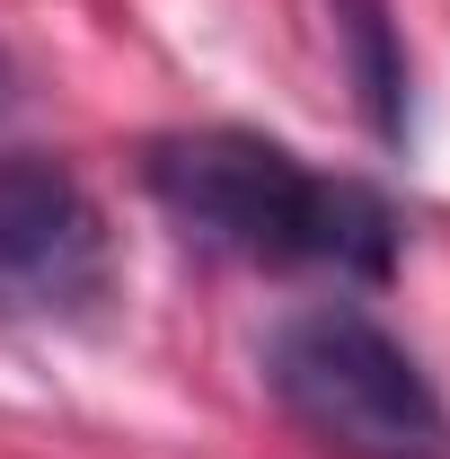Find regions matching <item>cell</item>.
<instances>
[{
  "label": "cell",
  "instance_id": "cell-2",
  "mask_svg": "<svg viewBox=\"0 0 450 459\" xmlns=\"http://www.w3.org/2000/svg\"><path fill=\"white\" fill-rule=\"evenodd\" d=\"M265 389L336 459H450V406L433 371L353 300H318L282 318L265 336Z\"/></svg>",
  "mask_w": 450,
  "mask_h": 459
},
{
  "label": "cell",
  "instance_id": "cell-5",
  "mask_svg": "<svg viewBox=\"0 0 450 459\" xmlns=\"http://www.w3.org/2000/svg\"><path fill=\"white\" fill-rule=\"evenodd\" d=\"M18 107V71H9V54H0V115Z\"/></svg>",
  "mask_w": 450,
  "mask_h": 459
},
{
  "label": "cell",
  "instance_id": "cell-1",
  "mask_svg": "<svg viewBox=\"0 0 450 459\" xmlns=\"http://www.w3.org/2000/svg\"><path fill=\"white\" fill-rule=\"evenodd\" d=\"M142 186L160 195L195 247L274 265V274H336V283H389L397 265V204L371 195L362 177H336L300 160L274 133L247 124H195L160 133L142 151Z\"/></svg>",
  "mask_w": 450,
  "mask_h": 459
},
{
  "label": "cell",
  "instance_id": "cell-4",
  "mask_svg": "<svg viewBox=\"0 0 450 459\" xmlns=\"http://www.w3.org/2000/svg\"><path fill=\"white\" fill-rule=\"evenodd\" d=\"M336 45L353 62V89H362V115L380 142H406L415 124V80H406V45L389 27V0H336Z\"/></svg>",
  "mask_w": 450,
  "mask_h": 459
},
{
  "label": "cell",
  "instance_id": "cell-3",
  "mask_svg": "<svg viewBox=\"0 0 450 459\" xmlns=\"http://www.w3.org/2000/svg\"><path fill=\"white\" fill-rule=\"evenodd\" d=\"M115 283V230L62 160H0V309L71 318Z\"/></svg>",
  "mask_w": 450,
  "mask_h": 459
}]
</instances>
